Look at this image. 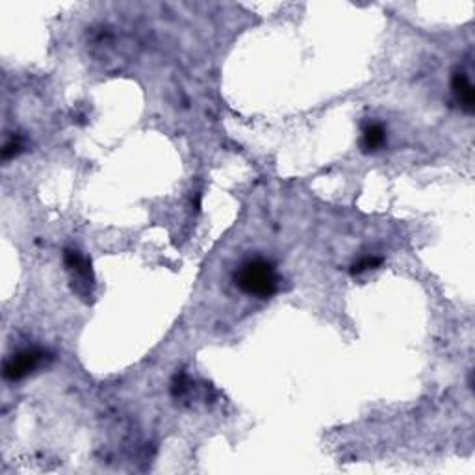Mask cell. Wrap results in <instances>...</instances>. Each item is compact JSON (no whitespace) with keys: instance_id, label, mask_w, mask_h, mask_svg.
<instances>
[{"instance_id":"obj_5","label":"cell","mask_w":475,"mask_h":475,"mask_svg":"<svg viewBox=\"0 0 475 475\" xmlns=\"http://www.w3.org/2000/svg\"><path fill=\"white\" fill-rule=\"evenodd\" d=\"M23 149H24L23 136L15 134V136H12L10 140H8L6 145H4V149H2V160L15 158L19 153H23Z\"/></svg>"},{"instance_id":"obj_3","label":"cell","mask_w":475,"mask_h":475,"mask_svg":"<svg viewBox=\"0 0 475 475\" xmlns=\"http://www.w3.org/2000/svg\"><path fill=\"white\" fill-rule=\"evenodd\" d=\"M451 88L455 97H457V101L460 102V106H462L468 113L474 112L475 91L472 82H469L468 74L464 73V71H455L451 80Z\"/></svg>"},{"instance_id":"obj_4","label":"cell","mask_w":475,"mask_h":475,"mask_svg":"<svg viewBox=\"0 0 475 475\" xmlns=\"http://www.w3.org/2000/svg\"><path fill=\"white\" fill-rule=\"evenodd\" d=\"M362 149L364 153L379 151L386 143V131L381 123H368L362 131Z\"/></svg>"},{"instance_id":"obj_6","label":"cell","mask_w":475,"mask_h":475,"mask_svg":"<svg viewBox=\"0 0 475 475\" xmlns=\"http://www.w3.org/2000/svg\"><path fill=\"white\" fill-rule=\"evenodd\" d=\"M381 262H383V258H379V256H364V258L356 260L355 264L351 266V273H353V275H358V273L368 272V269H374V267L381 266Z\"/></svg>"},{"instance_id":"obj_7","label":"cell","mask_w":475,"mask_h":475,"mask_svg":"<svg viewBox=\"0 0 475 475\" xmlns=\"http://www.w3.org/2000/svg\"><path fill=\"white\" fill-rule=\"evenodd\" d=\"M171 390H173V396L175 397L186 396L188 392H190V383H188L186 375L176 374L175 379H173V386H171Z\"/></svg>"},{"instance_id":"obj_1","label":"cell","mask_w":475,"mask_h":475,"mask_svg":"<svg viewBox=\"0 0 475 475\" xmlns=\"http://www.w3.org/2000/svg\"><path fill=\"white\" fill-rule=\"evenodd\" d=\"M232 281L244 294L258 299H267L278 292L281 277L272 262L262 256H255V258H247L236 267Z\"/></svg>"},{"instance_id":"obj_2","label":"cell","mask_w":475,"mask_h":475,"mask_svg":"<svg viewBox=\"0 0 475 475\" xmlns=\"http://www.w3.org/2000/svg\"><path fill=\"white\" fill-rule=\"evenodd\" d=\"M43 358H45V353L41 349H35V347L19 351L17 355H13L4 364V379L12 381V383L24 379L43 362Z\"/></svg>"}]
</instances>
